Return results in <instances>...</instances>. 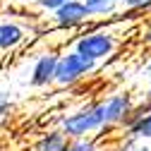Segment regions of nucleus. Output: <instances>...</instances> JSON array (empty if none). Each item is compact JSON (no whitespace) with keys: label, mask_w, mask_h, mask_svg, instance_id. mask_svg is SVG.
Here are the masks:
<instances>
[{"label":"nucleus","mask_w":151,"mask_h":151,"mask_svg":"<svg viewBox=\"0 0 151 151\" xmlns=\"http://www.w3.org/2000/svg\"><path fill=\"white\" fill-rule=\"evenodd\" d=\"M142 41H144L146 46H151V24H149V27L142 31Z\"/></svg>","instance_id":"f3484780"},{"label":"nucleus","mask_w":151,"mask_h":151,"mask_svg":"<svg viewBox=\"0 0 151 151\" xmlns=\"http://www.w3.org/2000/svg\"><path fill=\"white\" fill-rule=\"evenodd\" d=\"M120 46V39L113 31H106V29H91V31H84L79 34L77 39L72 41V50L84 55L86 60L91 63H103L108 60L113 53L118 50Z\"/></svg>","instance_id":"f03ea898"},{"label":"nucleus","mask_w":151,"mask_h":151,"mask_svg":"<svg viewBox=\"0 0 151 151\" xmlns=\"http://www.w3.org/2000/svg\"><path fill=\"white\" fill-rule=\"evenodd\" d=\"M60 53L58 50H43L31 60L29 70V86L31 89H48L55 84V70H58Z\"/></svg>","instance_id":"20e7f679"},{"label":"nucleus","mask_w":151,"mask_h":151,"mask_svg":"<svg viewBox=\"0 0 151 151\" xmlns=\"http://www.w3.org/2000/svg\"><path fill=\"white\" fill-rule=\"evenodd\" d=\"M149 113H151V93H149V96H142V99H134V108H132V115H129L127 125L142 120L144 115H149ZM127 125H125V127H127Z\"/></svg>","instance_id":"f8f14e48"},{"label":"nucleus","mask_w":151,"mask_h":151,"mask_svg":"<svg viewBox=\"0 0 151 151\" xmlns=\"http://www.w3.org/2000/svg\"><path fill=\"white\" fill-rule=\"evenodd\" d=\"M125 129H127L125 137L132 139L134 144H149L151 142V113L144 115L142 120H137V122H129Z\"/></svg>","instance_id":"9d476101"},{"label":"nucleus","mask_w":151,"mask_h":151,"mask_svg":"<svg viewBox=\"0 0 151 151\" xmlns=\"http://www.w3.org/2000/svg\"><path fill=\"white\" fill-rule=\"evenodd\" d=\"M34 5H39V0H10V7H24V10H29Z\"/></svg>","instance_id":"dca6fc26"},{"label":"nucleus","mask_w":151,"mask_h":151,"mask_svg":"<svg viewBox=\"0 0 151 151\" xmlns=\"http://www.w3.org/2000/svg\"><path fill=\"white\" fill-rule=\"evenodd\" d=\"M14 106H17V93L12 86L7 84H0V122H5L12 113H14Z\"/></svg>","instance_id":"9b49d317"},{"label":"nucleus","mask_w":151,"mask_h":151,"mask_svg":"<svg viewBox=\"0 0 151 151\" xmlns=\"http://www.w3.org/2000/svg\"><path fill=\"white\" fill-rule=\"evenodd\" d=\"M67 3H72V0H39V5H36V10L50 17V14L55 12V10H60V7H63V5H67Z\"/></svg>","instance_id":"4468645a"},{"label":"nucleus","mask_w":151,"mask_h":151,"mask_svg":"<svg viewBox=\"0 0 151 151\" xmlns=\"http://www.w3.org/2000/svg\"><path fill=\"white\" fill-rule=\"evenodd\" d=\"M67 142H70V139L63 134V132H60L58 127H53V129L43 132V134H41L39 139H36L34 151H65Z\"/></svg>","instance_id":"6e6552de"},{"label":"nucleus","mask_w":151,"mask_h":151,"mask_svg":"<svg viewBox=\"0 0 151 151\" xmlns=\"http://www.w3.org/2000/svg\"><path fill=\"white\" fill-rule=\"evenodd\" d=\"M29 31L19 24V22H12V19H0V53H7L19 48L27 41Z\"/></svg>","instance_id":"0eeeda50"},{"label":"nucleus","mask_w":151,"mask_h":151,"mask_svg":"<svg viewBox=\"0 0 151 151\" xmlns=\"http://www.w3.org/2000/svg\"><path fill=\"white\" fill-rule=\"evenodd\" d=\"M96 70H99V63H91L84 55L74 53L70 48V50L60 53L58 70H55V86H74V84L89 79Z\"/></svg>","instance_id":"7ed1b4c3"},{"label":"nucleus","mask_w":151,"mask_h":151,"mask_svg":"<svg viewBox=\"0 0 151 151\" xmlns=\"http://www.w3.org/2000/svg\"><path fill=\"white\" fill-rule=\"evenodd\" d=\"M129 151H151V144H134Z\"/></svg>","instance_id":"a211bd4d"},{"label":"nucleus","mask_w":151,"mask_h":151,"mask_svg":"<svg viewBox=\"0 0 151 151\" xmlns=\"http://www.w3.org/2000/svg\"><path fill=\"white\" fill-rule=\"evenodd\" d=\"M58 129L67 139H84V137H93L99 132L108 129L106 115H103V103L89 101V103H82L79 108L65 113L58 120Z\"/></svg>","instance_id":"f257e3e1"},{"label":"nucleus","mask_w":151,"mask_h":151,"mask_svg":"<svg viewBox=\"0 0 151 151\" xmlns=\"http://www.w3.org/2000/svg\"><path fill=\"white\" fill-rule=\"evenodd\" d=\"M91 19L89 12H86V5L82 0H72V3L63 5L60 10H55L50 14V24L55 29H77V27H84L86 22Z\"/></svg>","instance_id":"423d86ee"},{"label":"nucleus","mask_w":151,"mask_h":151,"mask_svg":"<svg viewBox=\"0 0 151 151\" xmlns=\"http://www.w3.org/2000/svg\"><path fill=\"white\" fill-rule=\"evenodd\" d=\"M151 5V0H122L125 10H146Z\"/></svg>","instance_id":"2eb2a0df"},{"label":"nucleus","mask_w":151,"mask_h":151,"mask_svg":"<svg viewBox=\"0 0 151 151\" xmlns=\"http://www.w3.org/2000/svg\"><path fill=\"white\" fill-rule=\"evenodd\" d=\"M65 151H99V144L93 137H84V139H70Z\"/></svg>","instance_id":"ddd939ff"},{"label":"nucleus","mask_w":151,"mask_h":151,"mask_svg":"<svg viewBox=\"0 0 151 151\" xmlns=\"http://www.w3.org/2000/svg\"><path fill=\"white\" fill-rule=\"evenodd\" d=\"M144 77H146V82L151 84V60H149V63L144 65Z\"/></svg>","instance_id":"6ab92c4d"},{"label":"nucleus","mask_w":151,"mask_h":151,"mask_svg":"<svg viewBox=\"0 0 151 151\" xmlns=\"http://www.w3.org/2000/svg\"><path fill=\"white\" fill-rule=\"evenodd\" d=\"M101 103H103L106 127H120V125H127V120L132 115L134 96L127 91H118V93H110V96L101 99Z\"/></svg>","instance_id":"39448f33"},{"label":"nucleus","mask_w":151,"mask_h":151,"mask_svg":"<svg viewBox=\"0 0 151 151\" xmlns=\"http://www.w3.org/2000/svg\"><path fill=\"white\" fill-rule=\"evenodd\" d=\"M86 5V12L93 19H106V17H113L120 7H122V0H82Z\"/></svg>","instance_id":"1a4fd4ad"}]
</instances>
